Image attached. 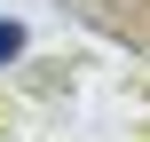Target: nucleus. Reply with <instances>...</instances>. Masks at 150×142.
Returning <instances> with one entry per match:
<instances>
[{"mask_svg":"<svg viewBox=\"0 0 150 142\" xmlns=\"http://www.w3.org/2000/svg\"><path fill=\"white\" fill-rule=\"evenodd\" d=\"M16 55H24V24H8V16H0V63H16Z\"/></svg>","mask_w":150,"mask_h":142,"instance_id":"1","label":"nucleus"}]
</instances>
